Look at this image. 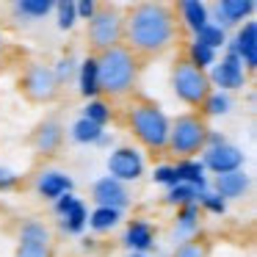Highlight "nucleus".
Returning <instances> with one entry per match:
<instances>
[{"label":"nucleus","instance_id":"nucleus-6","mask_svg":"<svg viewBox=\"0 0 257 257\" xmlns=\"http://www.w3.org/2000/svg\"><path fill=\"white\" fill-rule=\"evenodd\" d=\"M89 42L97 53L111 50L122 42V14L113 6H97L94 17L89 20Z\"/></svg>","mask_w":257,"mask_h":257},{"label":"nucleus","instance_id":"nucleus-25","mask_svg":"<svg viewBox=\"0 0 257 257\" xmlns=\"http://www.w3.org/2000/svg\"><path fill=\"white\" fill-rule=\"evenodd\" d=\"M102 133H105V130L97 127L89 119H78V122L72 124V139L78 141V144H97V141L102 139Z\"/></svg>","mask_w":257,"mask_h":257},{"label":"nucleus","instance_id":"nucleus-13","mask_svg":"<svg viewBox=\"0 0 257 257\" xmlns=\"http://www.w3.org/2000/svg\"><path fill=\"white\" fill-rule=\"evenodd\" d=\"M227 50L224 53H232L238 56V61L243 64V69H254L257 64V23H246L243 28L238 31L232 42H227Z\"/></svg>","mask_w":257,"mask_h":257},{"label":"nucleus","instance_id":"nucleus-29","mask_svg":"<svg viewBox=\"0 0 257 257\" xmlns=\"http://www.w3.org/2000/svg\"><path fill=\"white\" fill-rule=\"evenodd\" d=\"M196 42H199V45H205V47H210V50L216 53L218 47L227 45V36H224V28H218V25L210 20V23H207L205 28L196 34Z\"/></svg>","mask_w":257,"mask_h":257},{"label":"nucleus","instance_id":"nucleus-32","mask_svg":"<svg viewBox=\"0 0 257 257\" xmlns=\"http://www.w3.org/2000/svg\"><path fill=\"white\" fill-rule=\"evenodd\" d=\"M172 257H207V243L199 238H191V240H183L180 246H174Z\"/></svg>","mask_w":257,"mask_h":257},{"label":"nucleus","instance_id":"nucleus-16","mask_svg":"<svg viewBox=\"0 0 257 257\" xmlns=\"http://www.w3.org/2000/svg\"><path fill=\"white\" fill-rule=\"evenodd\" d=\"M36 191H39V196H45V199L56 202L61 199V196L72 194V177L64 172H42L39 180H36Z\"/></svg>","mask_w":257,"mask_h":257},{"label":"nucleus","instance_id":"nucleus-24","mask_svg":"<svg viewBox=\"0 0 257 257\" xmlns=\"http://www.w3.org/2000/svg\"><path fill=\"white\" fill-rule=\"evenodd\" d=\"M53 9H56V3H50V0H20L17 6H14V12L28 17V20H42V17H47Z\"/></svg>","mask_w":257,"mask_h":257},{"label":"nucleus","instance_id":"nucleus-18","mask_svg":"<svg viewBox=\"0 0 257 257\" xmlns=\"http://www.w3.org/2000/svg\"><path fill=\"white\" fill-rule=\"evenodd\" d=\"M251 12H254V3L251 0H221V3L213 6V14L218 17V23H216L218 28L243 23L246 17H251Z\"/></svg>","mask_w":257,"mask_h":257},{"label":"nucleus","instance_id":"nucleus-27","mask_svg":"<svg viewBox=\"0 0 257 257\" xmlns=\"http://www.w3.org/2000/svg\"><path fill=\"white\" fill-rule=\"evenodd\" d=\"M229 108H232V102H229V97L224 94V91H210V94L205 97V102L199 105V111L205 113V116H221Z\"/></svg>","mask_w":257,"mask_h":257},{"label":"nucleus","instance_id":"nucleus-36","mask_svg":"<svg viewBox=\"0 0 257 257\" xmlns=\"http://www.w3.org/2000/svg\"><path fill=\"white\" fill-rule=\"evenodd\" d=\"M72 72H75V61H72L69 56H67V58H61V61L56 64V69H53V75H56L58 86H61L64 80H69V78H72Z\"/></svg>","mask_w":257,"mask_h":257},{"label":"nucleus","instance_id":"nucleus-10","mask_svg":"<svg viewBox=\"0 0 257 257\" xmlns=\"http://www.w3.org/2000/svg\"><path fill=\"white\" fill-rule=\"evenodd\" d=\"M14 257H53L50 232L39 221H25L20 229V246Z\"/></svg>","mask_w":257,"mask_h":257},{"label":"nucleus","instance_id":"nucleus-34","mask_svg":"<svg viewBox=\"0 0 257 257\" xmlns=\"http://www.w3.org/2000/svg\"><path fill=\"white\" fill-rule=\"evenodd\" d=\"M199 205L205 207L207 213H213V216H221V213L227 210V202H224L218 194H213V191H205V194L199 196Z\"/></svg>","mask_w":257,"mask_h":257},{"label":"nucleus","instance_id":"nucleus-8","mask_svg":"<svg viewBox=\"0 0 257 257\" xmlns=\"http://www.w3.org/2000/svg\"><path fill=\"white\" fill-rule=\"evenodd\" d=\"M144 174V158L136 147H119L108 155V177L119 183H133Z\"/></svg>","mask_w":257,"mask_h":257},{"label":"nucleus","instance_id":"nucleus-4","mask_svg":"<svg viewBox=\"0 0 257 257\" xmlns=\"http://www.w3.org/2000/svg\"><path fill=\"white\" fill-rule=\"evenodd\" d=\"M205 139H207V124L205 116L199 113H180L174 122H169V150L183 155V161L188 155L205 150Z\"/></svg>","mask_w":257,"mask_h":257},{"label":"nucleus","instance_id":"nucleus-17","mask_svg":"<svg viewBox=\"0 0 257 257\" xmlns=\"http://www.w3.org/2000/svg\"><path fill=\"white\" fill-rule=\"evenodd\" d=\"M124 246L136 251V254H144L147 249L155 246V229L147 218H133L124 229Z\"/></svg>","mask_w":257,"mask_h":257},{"label":"nucleus","instance_id":"nucleus-12","mask_svg":"<svg viewBox=\"0 0 257 257\" xmlns=\"http://www.w3.org/2000/svg\"><path fill=\"white\" fill-rule=\"evenodd\" d=\"M202 166H205V172L210 169L216 177L218 174H229V172H240V166H243V152L232 144L202 150Z\"/></svg>","mask_w":257,"mask_h":257},{"label":"nucleus","instance_id":"nucleus-2","mask_svg":"<svg viewBox=\"0 0 257 257\" xmlns=\"http://www.w3.org/2000/svg\"><path fill=\"white\" fill-rule=\"evenodd\" d=\"M97 69H100V91L113 97L133 91L136 80H139V58L124 45L102 50L97 56Z\"/></svg>","mask_w":257,"mask_h":257},{"label":"nucleus","instance_id":"nucleus-23","mask_svg":"<svg viewBox=\"0 0 257 257\" xmlns=\"http://www.w3.org/2000/svg\"><path fill=\"white\" fill-rule=\"evenodd\" d=\"M119 218H122V210H113V207H94V210L89 213V224H86V227H91L94 232H108V229H113L119 224Z\"/></svg>","mask_w":257,"mask_h":257},{"label":"nucleus","instance_id":"nucleus-26","mask_svg":"<svg viewBox=\"0 0 257 257\" xmlns=\"http://www.w3.org/2000/svg\"><path fill=\"white\" fill-rule=\"evenodd\" d=\"M202 194H205V191H196V188H191V185L177 183L174 188H169L166 199L172 202V205H177V207H185V205H199V196Z\"/></svg>","mask_w":257,"mask_h":257},{"label":"nucleus","instance_id":"nucleus-19","mask_svg":"<svg viewBox=\"0 0 257 257\" xmlns=\"http://www.w3.org/2000/svg\"><path fill=\"white\" fill-rule=\"evenodd\" d=\"M246 191H249V174H243V172L218 174L213 180V194H218L221 199H238Z\"/></svg>","mask_w":257,"mask_h":257},{"label":"nucleus","instance_id":"nucleus-37","mask_svg":"<svg viewBox=\"0 0 257 257\" xmlns=\"http://www.w3.org/2000/svg\"><path fill=\"white\" fill-rule=\"evenodd\" d=\"M20 185V174H14L12 169H3L0 166V191H12Z\"/></svg>","mask_w":257,"mask_h":257},{"label":"nucleus","instance_id":"nucleus-22","mask_svg":"<svg viewBox=\"0 0 257 257\" xmlns=\"http://www.w3.org/2000/svg\"><path fill=\"white\" fill-rule=\"evenodd\" d=\"M80 94L86 100H97L100 94V69H97V56H89L80 61Z\"/></svg>","mask_w":257,"mask_h":257},{"label":"nucleus","instance_id":"nucleus-5","mask_svg":"<svg viewBox=\"0 0 257 257\" xmlns=\"http://www.w3.org/2000/svg\"><path fill=\"white\" fill-rule=\"evenodd\" d=\"M172 89L185 105L191 108H199L205 102V97L213 91L210 80H207V72L196 69L188 58H177L172 69Z\"/></svg>","mask_w":257,"mask_h":257},{"label":"nucleus","instance_id":"nucleus-15","mask_svg":"<svg viewBox=\"0 0 257 257\" xmlns=\"http://www.w3.org/2000/svg\"><path fill=\"white\" fill-rule=\"evenodd\" d=\"M64 144V127L58 119H45L39 122V127L34 130V147L42 155H53L58 152V147Z\"/></svg>","mask_w":257,"mask_h":257},{"label":"nucleus","instance_id":"nucleus-21","mask_svg":"<svg viewBox=\"0 0 257 257\" xmlns=\"http://www.w3.org/2000/svg\"><path fill=\"white\" fill-rule=\"evenodd\" d=\"M174 172H177V183L191 185V188H196V191H207V180H205V166H202V161H191V158H185V161L174 163Z\"/></svg>","mask_w":257,"mask_h":257},{"label":"nucleus","instance_id":"nucleus-35","mask_svg":"<svg viewBox=\"0 0 257 257\" xmlns=\"http://www.w3.org/2000/svg\"><path fill=\"white\" fill-rule=\"evenodd\" d=\"M152 180L155 183H161V185H169V188H174L177 185V172H174V166H158L155 172H152Z\"/></svg>","mask_w":257,"mask_h":257},{"label":"nucleus","instance_id":"nucleus-33","mask_svg":"<svg viewBox=\"0 0 257 257\" xmlns=\"http://www.w3.org/2000/svg\"><path fill=\"white\" fill-rule=\"evenodd\" d=\"M56 12H58V28L61 31H69L75 23H78V12H75L72 0H61V3H56Z\"/></svg>","mask_w":257,"mask_h":257},{"label":"nucleus","instance_id":"nucleus-31","mask_svg":"<svg viewBox=\"0 0 257 257\" xmlns=\"http://www.w3.org/2000/svg\"><path fill=\"white\" fill-rule=\"evenodd\" d=\"M177 227H180V232H183V235L196 232V229H199V205H185V207H180V213H177Z\"/></svg>","mask_w":257,"mask_h":257},{"label":"nucleus","instance_id":"nucleus-30","mask_svg":"<svg viewBox=\"0 0 257 257\" xmlns=\"http://www.w3.org/2000/svg\"><path fill=\"white\" fill-rule=\"evenodd\" d=\"M83 119L94 122L97 127H105V122H111V105L102 100H89V105L83 108Z\"/></svg>","mask_w":257,"mask_h":257},{"label":"nucleus","instance_id":"nucleus-28","mask_svg":"<svg viewBox=\"0 0 257 257\" xmlns=\"http://www.w3.org/2000/svg\"><path fill=\"white\" fill-rule=\"evenodd\" d=\"M185 58H188V61L194 64L196 69H202V72H205L207 67H213V64H216V53H213L210 47L199 45L196 39L188 45V56H185Z\"/></svg>","mask_w":257,"mask_h":257},{"label":"nucleus","instance_id":"nucleus-11","mask_svg":"<svg viewBox=\"0 0 257 257\" xmlns=\"http://www.w3.org/2000/svg\"><path fill=\"white\" fill-rule=\"evenodd\" d=\"M53 207H56V213L61 216V229L64 232L80 235L86 229V224H89V210H86V202L80 199V196L67 194V196H61V199L53 202Z\"/></svg>","mask_w":257,"mask_h":257},{"label":"nucleus","instance_id":"nucleus-14","mask_svg":"<svg viewBox=\"0 0 257 257\" xmlns=\"http://www.w3.org/2000/svg\"><path fill=\"white\" fill-rule=\"evenodd\" d=\"M91 196H94L97 207H113V210H122L130 202V194H127V188H124V183H119V180H113V177L97 180L94 188H91Z\"/></svg>","mask_w":257,"mask_h":257},{"label":"nucleus","instance_id":"nucleus-7","mask_svg":"<svg viewBox=\"0 0 257 257\" xmlns=\"http://www.w3.org/2000/svg\"><path fill=\"white\" fill-rule=\"evenodd\" d=\"M23 91L34 102H50L58 94V80L53 75V67L45 64H31L23 75Z\"/></svg>","mask_w":257,"mask_h":257},{"label":"nucleus","instance_id":"nucleus-20","mask_svg":"<svg viewBox=\"0 0 257 257\" xmlns=\"http://www.w3.org/2000/svg\"><path fill=\"white\" fill-rule=\"evenodd\" d=\"M177 12L183 14V23L188 25L194 34H199V31L210 23V9H207L202 0H183V3H177Z\"/></svg>","mask_w":257,"mask_h":257},{"label":"nucleus","instance_id":"nucleus-3","mask_svg":"<svg viewBox=\"0 0 257 257\" xmlns=\"http://www.w3.org/2000/svg\"><path fill=\"white\" fill-rule=\"evenodd\" d=\"M130 130L136 133V139L147 147V150H166L169 144V119L155 102L139 100L130 105L127 113Z\"/></svg>","mask_w":257,"mask_h":257},{"label":"nucleus","instance_id":"nucleus-1","mask_svg":"<svg viewBox=\"0 0 257 257\" xmlns=\"http://www.w3.org/2000/svg\"><path fill=\"white\" fill-rule=\"evenodd\" d=\"M127 50L139 56H161L177 39V14L166 3H139L122 20Z\"/></svg>","mask_w":257,"mask_h":257},{"label":"nucleus","instance_id":"nucleus-9","mask_svg":"<svg viewBox=\"0 0 257 257\" xmlns=\"http://www.w3.org/2000/svg\"><path fill=\"white\" fill-rule=\"evenodd\" d=\"M207 80H210V86H218V89L227 94V91L243 89V83H246V69H243V64L238 61V56H232V53H224L221 61L213 64Z\"/></svg>","mask_w":257,"mask_h":257},{"label":"nucleus","instance_id":"nucleus-39","mask_svg":"<svg viewBox=\"0 0 257 257\" xmlns=\"http://www.w3.org/2000/svg\"><path fill=\"white\" fill-rule=\"evenodd\" d=\"M133 257H144V254H133Z\"/></svg>","mask_w":257,"mask_h":257},{"label":"nucleus","instance_id":"nucleus-38","mask_svg":"<svg viewBox=\"0 0 257 257\" xmlns=\"http://www.w3.org/2000/svg\"><path fill=\"white\" fill-rule=\"evenodd\" d=\"M75 12H78V20H91L97 12V3L94 0H80V3H75Z\"/></svg>","mask_w":257,"mask_h":257}]
</instances>
